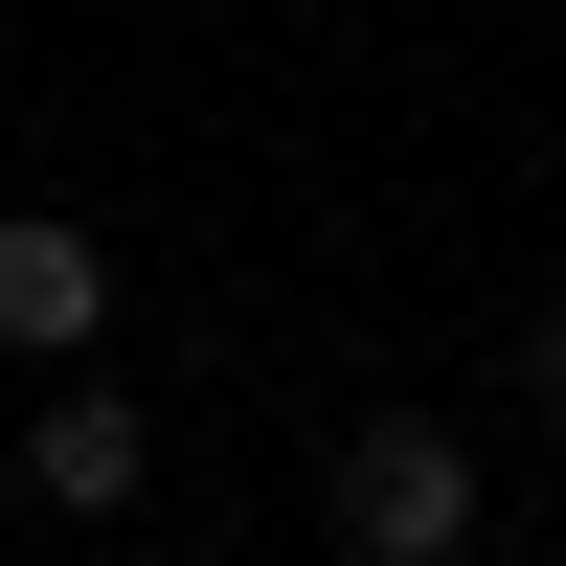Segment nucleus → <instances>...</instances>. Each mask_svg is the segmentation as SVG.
Segmentation results:
<instances>
[{
	"label": "nucleus",
	"instance_id": "obj_2",
	"mask_svg": "<svg viewBox=\"0 0 566 566\" xmlns=\"http://www.w3.org/2000/svg\"><path fill=\"white\" fill-rule=\"evenodd\" d=\"M91 317H114V250H91L69 205H0V340H23V363H91Z\"/></svg>",
	"mask_w": 566,
	"mask_h": 566
},
{
	"label": "nucleus",
	"instance_id": "obj_3",
	"mask_svg": "<svg viewBox=\"0 0 566 566\" xmlns=\"http://www.w3.org/2000/svg\"><path fill=\"white\" fill-rule=\"evenodd\" d=\"M136 453H159V431H136L114 386H45V408H23V499H69V522H114Z\"/></svg>",
	"mask_w": 566,
	"mask_h": 566
},
{
	"label": "nucleus",
	"instance_id": "obj_4",
	"mask_svg": "<svg viewBox=\"0 0 566 566\" xmlns=\"http://www.w3.org/2000/svg\"><path fill=\"white\" fill-rule=\"evenodd\" d=\"M522 408H566V295H544V317H522Z\"/></svg>",
	"mask_w": 566,
	"mask_h": 566
},
{
	"label": "nucleus",
	"instance_id": "obj_1",
	"mask_svg": "<svg viewBox=\"0 0 566 566\" xmlns=\"http://www.w3.org/2000/svg\"><path fill=\"white\" fill-rule=\"evenodd\" d=\"M317 522H340V566H453L476 544V453H453L431 408H363V431L317 453Z\"/></svg>",
	"mask_w": 566,
	"mask_h": 566
}]
</instances>
